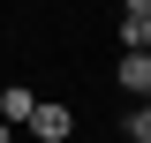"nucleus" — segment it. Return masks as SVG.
<instances>
[{
  "label": "nucleus",
  "instance_id": "0eeeda50",
  "mask_svg": "<svg viewBox=\"0 0 151 143\" xmlns=\"http://www.w3.org/2000/svg\"><path fill=\"white\" fill-rule=\"evenodd\" d=\"M0 143H15V128H8V121H0Z\"/></svg>",
  "mask_w": 151,
  "mask_h": 143
},
{
  "label": "nucleus",
  "instance_id": "f03ea898",
  "mask_svg": "<svg viewBox=\"0 0 151 143\" xmlns=\"http://www.w3.org/2000/svg\"><path fill=\"white\" fill-rule=\"evenodd\" d=\"M113 83L129 90V98H151V45H129L121 68H113Z\"/></svg>",
  "mask_w": 151,
  "mask_h": 143
},
{
  "label": "nucleus",
  "instance_id": "7ed1b4c3",
  "mask_svg": "<svg viewBox=\"0 0 151 143\" xmlns=\"http://www.w3.org/2000/svg\"><path fill=\"white\" fill-rule=\"evenodd\" d=\"M30 106H38V90H30V83H8V90H0V121H8V128L30 121Z\"/></svg>",
  "mask_w": 151,
  "mask_h": 143
},
{
  "label": "nucleus",
  "instance_id": "423d86ee",
  "mask_svg": "<svg viewBox=\"0 0 151 143\" xmlns=\"http://www.w3.org/2000/svg\"><path fill=\"white\" fill-rule=\"evenodd\" d=\"M121 15H151V0H121Z\"/></svg>",
  "mask_w": 151,
  "mask_h": 143
},
{
  "label": "nucleus",
  "instance_id": "f257e3e1",
  "mask_svg": "<svg viewBox=\"0 0 151 143\" xmlns=\"http://www.w3.org/2000/svg\"><path fill=\"white\" fill-rule=\"evenodd\" d=\"M23 128H30L38 143H68V136H76V106H60V98H38Z\"/></svg>",
  "mask_w": 151,
  "mask_h": 143
},
{
  "label": "nucleus",
  "instance_id": "20e7f679",
  "mask_svg": "<svg viewBox=\"0 0 151 143\" xmlns=\"http://www.w3.org/2000/svg\"><path fill=\"white\" fill-rule=\"evenodd\" d=\"M129 45H151V15H121V53Z\"/></svg>",
  "mask_w": 151,
  "mask_h": 143
},
{
  "label": "nucleus",
  "instance_id": "39448f33",
  "mask_svg": "<svg viewBox=\"0 0 151 143\" xmlns=\"http://www.w3.org/2000/svg\"><path fill=\"white\" fill-rule=\"evenodd\" d=\"M121 136H129V143H151V113H144V98L129 106V121H121Z\"/></svg>",
  "mask_w": 151,
  "mask_h": 143
}]
</instances>
